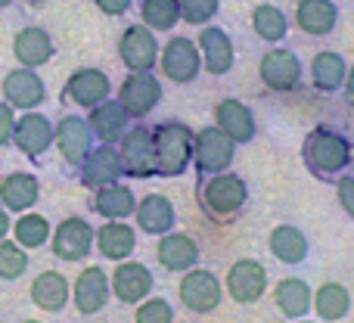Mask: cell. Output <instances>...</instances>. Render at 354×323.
Here are the masks:
<instances>
[{
    "mask_svg": "<svg viewBox=\"0 0 354 323\" xmlns=\"http://www.w3.org/2000/svg\"><path fill=\"white\" fill-rule=\"evenodd\" d=\"M22 323H41V320H22Z\"/></svg>",
    "mask_w": 354,
    "mask_h": 323,
    "instance_id": "c3c4849f",
    "label": "cell"
},
{
    "mask_svg": "<svg viewBox=\"0 0 354 323\" xmlns=\"http://www.w3.org/2000/svg\"><path fill=\"white\" fill-rule=\"evenodd\" d=\"M159 41H156V31L147 25H128L118 37V59L124 62L128 72H153L156 62H159Z\"/></svg>",
    "mask_w": 354,
    "mask_h": 323,
    "instance_id": "ba28073f",
    "label": "cell"
},
{
    "mask_svg": "<svg viewBox=\"0 0 354 323\" xmlns=\"http://www.w3.org/2000/svg\"><path fill=\"white\" fill-rule=\"evenodd\" d=\"M236 159V143L218 128V124H208V128L196 131L193 134V165L202 174H218L227 171Z\"/></svg>",
    "mask_w": 354,
    "mask_h": 323,
    "instance_id": "277c9868",
    "label": "cell"
},
{
    "mask_svg": "<svg viewBox=\"0 0 354 323\" xmlns=\"http://www.w3.org/2000/svg\"><path fill=\"white\" fill-rule=\"evenodd\" d=\"M109 295H112L109 277H106V270L97 268V264L84 268L72 283V302H75V308H78V314H84V317L103 311Z\"/></svg>",
    "mask_w": 354,
    "mask_h": 323,
    "instance_id": "e0dca14e",
    "label": "cell"
},
{
    "mask_svg": "<svg viewBox=\"0 0 354 323\" xmlns=\"http://www.w3.org/2000/svg\"><path fill=\"white\" fill-rule=\"evenodd\" d=\"M118 156H122V168L128 177H156L159 168H156V143H153V131L137 124V128H128L124 137L118 140Z\"/></svg>",
    "mask_w": 354,
    "mask_h": 323,
    "instance_id": "8992f818",
    "label": "cell"
},
{
    "mask_svg": "<svg viewBox=\"0 0 354 323\" xmlns=\"http://www.w3.org/2000/svg\"><path fill=\"white\" fill-rule=\"evenodd\" d=\"M301 75H305V66L301 59L286 47H274L261 56L258 62V78L268 91L274 93H286V91H295L301 84Z\"/></svg>",
    "mask_w": 354,
    "mask_h": 323,
    "instance_id": "52a82bcc",
    "label": "cell"
},
{
    "mask_svg": "<svg viewBox=\"0 0 354 323\" xmlns=\"http://www.w3.org/2000/svg\"><path fill=\"white\" fill-rule=\"evenodd\" d=\"M0 323H3V320H0Z\"/></svg>",
    "mask_w": 354,
    "mask_h": 323,
    "instance_id": "f907efd6",
    "label": "cell"
},
{
    "mask_svg": "<svg viewBox=\"0 0 354 323\" xmlns=\"http://www.w3.org/2000/svg\"><path fill=\"white\" fill-rule=\"evenodd\" d=\"M93 212L106 221H124L134 214L137 208V196L131 187L124 183H106V187L93 190V199H91Z\"/></svg>",
    "mask_w": 354,
    "mask_h": 323,
    "instance_id": "f1b7e54d",
    "label": "cell"
},
{
    "mask_svg": "<svg viewBox=\"0 0 354 323\" xmlns=\"http://www.w3.org/2000/svg\"><path fill=\"white\" fill-rule=\"evenodd\" d=\"M25 3H31V6H41V3H47V0H25Z\"/></svg>",
    "mask_w": 354,
    "mask_h": 323,
    "instance_id": "bcb514c9",
    "label": "cell"
},
{
    "mask_svg": "<svg viewBox=\"0 0 354 323\" xmlns=\"http://www.w3.org/2000/svg\"><path fill=\"white\" fill-rule=\"evenodd\" d=\"M268 249H270V255H274L277 261L301 264L308 258V252H311V246H308V237L299 230V227L277 224L274 230H270V237H268Z\"/></svg>",
    "mask_w": 354,
    "mask_h": 323,
    "instance_id": "1f68e13d",
    "label": "cell"
},
{
    "mask_svg": "<svg viewBox=\"0 0 354 323\" xmlns=\"http://www.w3.org/2000/svg\"><path fill=\"white\" fill-rule=\"evenodd\" d=\"M214 124H218L236 147L255 140V131H258V122H255V116H252V109L243 100H233V97L221 100V103L214 106Z\"/></svg>",
    "mask_w": 354,
    "mask_h": 323,
    "instance_id": "44dd1931",
    "label": "cell"
},
{
    "mask_svg": "<svg viewBox=\"0 0 354 323\" xmlns=\"http://www.w3.org/2000/svg\"><path fill=\"white\" fill-rule=\"evenodd\" d=\"M50 233H53L50 221L37 212H22L19 221H12V237H16V243L22 249H41V246H47Z\"/></svg>",
    "mask_w": 354,
    "mask_h": 323,
    "instance_id": "d590c367",
    "label": "cell"
},
{
    "mask_svg": "<svg viewBox=\"0 0 354 323\" xmlns=\"http://www.w3.org/2000/svg\"><path fill=\"white\" fill-rule=\"evenodd\" d=\"M12 128H16V109L10 103H0V147L12 143Z\"/></svg>",
    "mask_w": 354,
    "mask_h": 323,
    "instance_id": "b9f144b4",
    "label": "cell"
},
{
    "mask_svg": "<svg viewBox=\"0 0 354 323\" xmlns=\"http://www.w3.org/2000/svg\"><path fill=\"white\" fill-rule=\"evenodd\" d=\"M156 258H159V264L165 270H171V274H187L189 268L199 264V246H196V239L189 237V233L171 230V233H165V237H159Z\"/></svg>",
    "mask_w": 354,
    "mask_h": 323,
    "instance_id": "603a6c76",
    "label": "cell"
},
{
    "mask_svg": "<svg viewBox=\"0 0 354 323\" xmlns=\"http://www.w3.org/2000/svg\"><path fill=\"white\" fill-rule=\"evenodd\" d=\"M159 66L168 81H174V84H189V81H196L202 72L199 44L189 41V37H171L159 53Z\"/></svg>",
    "mask_w": 354,
    "mask_h": 323,
    "instance_id": "9c48e42d",
    "label": "cell"
},
{
    "mask_svg": "<svg viewBox=\"0 0 354 323\" xmlns=\"http://www.w3.org/2000/svg\"><path fill=\"white\" fill-rule=\"evenodd\" d=\"M274 305L280 308L283 317L301 320L308 311H311L314 293L305 280H299V277H283V280L274 286Z\"/></svg>",
    "mask_w": 354,
    "mask_h": 323,
    "instance_id": "4dcf8cb0",
    "label": "cell"
},
{
    "mask_svg": "<svg viewBox=\"0 0 354 323\" xmlns=\"http://www.w3.org/2000/svg\"><path fill=\"white\" fill-rule=\"evenodd\" d=\"M109 286L122 305H140L153 293V270L140 261H118L109 277Z\"/></svg>",
    "mask_w": 354,
    "mask_h": 323,
    "instance_id": "2e32d148",
    "label": "cell"
},
{
    "mask_svg": "<svg viewBox=\"0 0 354 323\" xmlns=\"http://www.w3.org/2000/svg\"><path fill=\"white\" fill-rule=\"evenodd\" d=\"M28 295L41 311L59 314L62 308L68 305V299H72V286H68V280L59 274V270H41V274L31 280Z\"/></svg>",
    "mask_w": 354,
    "mask_h": 323,
    "instance_id": "4316f807",
    "label": "cell"
},
{
    "mask_svg": "<svg viewBox=\"0 0 354 323\" xmlns=\"http://www.w3.org/2000/svg\"><path fill=\"white\" fill-rule=\"evenodd\" d=\"M41 199V183H37L35 174L28 171H12V174L0 177V205L6 212H31Z\"/></svg>",
    "mask_w": 354,
    "mask_h": 323,
    "instance_id": "d4e9b609",
    "label": "cell"
},
{
    "mask_svg": "<svg viewBox=\"0 0 354 323\" xmlns=\"http://www.w3.org/2000/svg\"><path fill=\"white\" fill-rule=\"evenodd\" d=\"M12 147H16L19 153L31 156V159L44 156L50 147H53V122H50L47 116H41L37 109L16 116V128H12Z\"/></svg>",
    "mask_w": 354,
    "mask_h": 323,
    "instance_id": "9a60e30c",
    "label": "cell"
},
{
    "mask_svg": "<svg viewBox=\"0 0 354 323\" xmlns=\"http://www.w3.org/2000/svg\"><path fill=\"white\" fill-rule=\"evenodd\" d=\"M28 270V249L16 239H0V280H19Z\"/></svg>",
    "mask_w": 354,
    "mask_h": 323,
    "instance_id": "74e56055",
    "label": "cell"
},
{
    "mask_svg": "<svg viewBox=\"0 0 354 323\" xmlns=\"http://www.w3.org/2000/svg\"><path fill=\"white\" fill-rule=\"evenodd\" d=\"M134 218H137V227L143 233H149V237H165L177 224V212H174L171 199L162 193H149L143 199H137Z\"/></svg>",
    "mask_w": 354,
    "mask_h": 323,
    "instance_id": "cb8c5ba5",
    "label": "cell"
},
{
    "mask_svg": "<svg viewBox=\"0 0 354 323\" xmlns=\"http://www.w3.org/2000/svg\"><path fill=\"white\" fill-rule=\"evenodd\" d=\"M314 311L320 320H342L351 311V295L342 283H324V286L314 293Z\"/></svg>",
    "mask_w": 354,
    "mask_h": 323,
    "instance_id": "e575fe53",
    "label": "cell"
},
{
    "mask_svg": "<svg viewBox=\"0 0 354 323\" xmlns=\"http://www.w3.org/2000/svg\"><path fill=\"white\" fill-rule=\"evenodd\" d=\"M202 208L214 218H230V214L243 212V205L249 202V187L239 174L233 171H218V174H208L202 183Z\"/></svg>",
    "mask_w": 354,
    "mask_h": 323,
    "instance_id": "3957f363",
    "label": "cell"
},
{
    "mask_svg": "<svg viewBox=\"0 0 354 323\" xmlns=\"http://www.w3.org/2000/svg\"><path fill=\"white\" fill-rule=\"evenodd\" d=\"M196 44H199V53H202V68H205L208 75H218L221 78V75H227L233 68L236 50H233V41L224 28H218V25H202Z\"/></svg>",
    "mask_w": 354,
    "mask_h": 323,
    "instance_id": "ac0fdd59",
    "label": "cell"
},
{
    "mask_svg": "<svg viewBox=\"0 0 354 323\" xmlns=\"http://www.w3.org/2000/svg\"><path fill=\"white\" fill-rule=\"evenodd\" d=\"M295 22L311 37L330 35L339 22L336 0H299V3H295Z\"/></svg>",
    "mask_w": 354,
    "mask_h": 323,
    "instance_id": "83f0119b",
    "label": "cell"
},
{
    "mask_svg": "<svg viewBox=\"0 0 354 323\" xmlns=\"http://www.w3.org/2000/svg\"><path fill=\"white\" fill-rule=\"evenodd\" d=\"M295 323H311V320H295Z\"/></svg>",
    "mask_w": 354,
    "mask_h": 323,
    "instance_id": "681fc988",
    "label": "cell"
},
{
    "mask_svg": "<svg viewBox=\"0 0 354 323\" xmlns=\"http://www.w3.org/2000/svg\"><path fill=\"white\" fill-rule=\"evenodd\" d=\"M134 323H174V308L165 299H143L134 311Z\"/></svg>",
    "mask_w": 354,
    "mask_h": 323,
    "instance_id": "ab89813d",
    "label": "cell"
},
{
    "mask_svg": "<svg viewBox=\"0 0 354 323\" xmlns=\"http://www.w3.org/2000/svg\"><path fill=\"white\" fill-rule=\"evenodd\" d=\"M336 196H339V205L345 208V214L354 218V174L336 177Z\"/></svg>",
    "mask_w": 354,
    "mask_h": 323,
    "instance_id": "60d3db41",
    "label": "cell"
},
{
    "mask_svg": "<svg viewBox=\"0 0 354 323\" xmlns=\"http://www.w3.org/2000/svg\"><path fill=\"white\" fill-rule=\"evenodd\" d=\"M140 19L153 31H171L180 22V6H177V0H143Z\"/></svg>",
    "mask_w": 354,
    "mask_h": 323,
    "instance_id": "8d00e7d4",
    "label": "cell"
},
{
    "mask_svg": "<svg viewBox=\"0 0 354 323\" xmlns=\"http://www.w3.org/2000/svg\"><path fill=\"white\" fill-rule=\"evenodd\" d=\"M0 93H3V103H10L12 109L31 112L47 100V84L41 81V75L35 68H12L6 72L3 84H0Z\"/></svg>",
    "mask_w": 354,
    "mask_h": 323,
    "instance_id": "5bb4252c",
    "label": "cell"
},
{
    "mask_svg": "<svg viewBox=\"0 0 354 323\" xmlns=\"http://www.w3.org/2000/svg\"><path fill=\"white\" fill-rule=\"evenodd\" d=\"M177 295H180L183 308L193 314H208L221 305V295H224V286L221 280L212 274V270L202 268H189L183 274L180 286H177Z\"/></svg>",
    "mask_w": 354,
    "mask_h": 323,
    "instance_id": "30bf717a",
    "label": "cell"
},
{
    "mask_svg": "<svg viewBox=\"0 0 354 323\" xmlns=\"http://www.w3.org/2000/svg\"><path fill=\"white\" fill-rule=\"evenodd\" d=\"M311 84L324 93H336L345 84V75H348V62L342 53H333V50H320L311 59Z\"/></svg>",
    "mask_w": 354,
    "mask_h": 323,
    "instance_id": "d6a6232c",
    "label": "cell"
},
{
    "mask_svg": "<svg viewBox=\"0 0 354 323\" xmlns=\"http://www.w3.org/2000/svg\"><path fill=\"white\" fill-rule=\"evenodd\" d=\"M93 246H97L100 255L109 258V261H128L131 252L137 249V233H134V227L124 224V221H106L97 230Z\"/></svg>",
    "mask_w": 354,
    "mask_h": 323,
    "instance_id": "f546056e",
    "label": "cell"
},
{
    "mask_svg": "<svg viewBox=\"0 0 354 323\" xmlns=\"http://www.w3.org/2000/svg\"><path fill=\"white\" fill-rule=\"evenodd\" d=\"M12 230V221H10V212L0 205V239H6V233Z\"/></svg>",
    "mask_w": 354,
    "mask_h": 323,
    "instance_id": "ee69618b",
    "label": "cell"
},
{
    "mask_svg": "<svg viewBox=\"0 0 354 323\" xmlns=\"http://www.w3.org/2000/svg\"><path fill=\"white\" fill-rule=\"evenodd\" d=\"M301 159H305L308 171L320 181H333V177L345 174V168L354 159V147L345 134L333 128H314L308 131L305 143H301Z\"/></svg>",
    "mask_w": 354,
    "mask_h": 323,
    "instance_id": "6da1fadb",
    "label": "cell"
},
{
    "mask_svg": "<svg viewBox=\"0 0 354 323\" xmlns=\"http://www.w3.org/2000/svg\"><path fill=\"white\" fill-rule=\"evenodd\" d=\"M345 93H348V100H351V106H354V66L348 68V75H345Z\"/></svg>",
    "mask_w": 354,
    "mask_h": 323,
    "instance_id": "f6af8a7d",
    "label": "cell"
},
{
    "mask_svg": "<svg viewBox=\"0 0 354 323\" xmlns=\"http://www.w3.org/2000/svg\"><path fill=\"white\" fill-rule=\"evenodd\" d=\"M53 147L59 149V156L72 168H81V162L87 159V153L93 149V131L87 124V118L81 116H66L53 124Z\"/></svg>",
    "mask_w": 354,
    "mask_h": 323,
    "instance_id": "7c38bea8",
    "label": "cell"
},
{
    "mask_svg": "<svg viewBox=\"0 0 354 323\" xmlns=\"http://www.w3.org/2000/svg\"><path fill=\"white\" fill-rule=\"evenodd\" d=\"M93 3H97V10L103 12V16H124L134 0H93Z\"/></svg>",
    "mask_w": 354,
    "mask_h": 323,
    "instance_id": "7bdbcfd3",
    "label": "cell"
},
{
    "mask_svg": "<svg viewBox=\"0 0 354 323\" xmlns=\"http://www.w3.org/2000/svg\"><path fill=\"white\" fill-rule=\"evenodd\" d=\"M162 100V81L153 72H131L118 87V103L124 106L131 118H143L159 106Z\"/></svg>",
    "mask_w": 354,
    "mask_h": 323,
    "instance_id": "4fadbf2b",
    "label": "cell"
},
{
    "mask_svg": "<svg viewBox=\"0 0 354 323\" xmlns=\"http://www.w3.org/2000/svg\"><path fill=\"white\" fill-rule=\"evenodd\" d=\"M93 239H97V230H93L91 221L72 214V218L59 221V224L53 227V233H50V249H53V255L59 258V261H84L93 252Z\"/></svg>",
    "mask_w": 354,
    "mask_h": 323,
    "instance_id": "5b68a950",
    "label": "cell"
},
{
    "mask_svg": "<svg viewBox=\"0 0 354 323\" xmlns=\"http://www.w3.org/2000/svg\"><path fill=\"white\" fill-rule=\"evenodd\" d=\"M12 3V0H0V10H6V6H10Z\"/></svg>",
    "mask_w": 354,
    "mask_h": 323,
    "instance_id": "7dc6e473",
    "label": "cell"
},
{
    "mask_svg": "<svg viewBox=\"0 0 354 323\" xmlns=\"http://www.w3.org/2000/svg\"><path fill=\"white\" fill-rule=\"evenodd\" d=\"M56 47H53V37L41 28V25H28V28L16 31L12 37V56L22 68H41L53 59Z\"/></svg>",
    "mask_w": 354,
    "mask_h": 323,
    "instance_id": "7402d4cb",
    "label": "cell"
},
{
    "mask_svg": "<svg viewBox=\"0 0 354 323\" xmlns=\"http://www.w3.org/2000/svg\"><path fill=\"white\" fill-rule=\"evenodd\" d=\"M153 143L162 177H180L193 165V131L183 122H162L153 131Z\"/></svg>",
    "mask_w": 354,
    "mask_h": 323,
    "instance_id": "7a4b0ae2",
    "label": "cell"
},
{
    "mask_svg": "<svg viewBox=\"0 0 354 323\" xmlns=\"http://www.w3.org/2000/svg\"><path fill=\"white\" fill-rule=\"evenodd\" d=\"M122 174H124L122 156H118V149L112 147V143H103V147L91 149L87 159L81 162V183H84L87 190H100V187H106V183H118Z\"/></svg>",
    "mask_w": 354,
    "mask_h": 323,
    "instance_id": "ffe728a7",
    "label": "cell"
},
{
    "mask_svg": "<svg viewBox=\"0 0 354 323\" xmlns=\"http://www.w3.org/2000/svg\"><path fill=\"white\" fill-rule=\"evenodd\" d=\"M66 100H72L75 106H81V109H93V106H100L103 100H109L112 93V81L106 72H100V68H78V72H72V78L66 81Z\"/></svg>",
    "mask_w": 354,
    "mask_h": 323,
    "instance_id": "d6986e66",
    "label": "cell"
},
{
    "mask_svg": "<svg viewBox=\"0 0 354 323\" xmlns=\"http://www.w3.org/2000/svg\"><path fill=\"white\" fill-rule=\"evenodd\" d=\"M252 31L268 44H280L289 35V16L274 3H258L252 10Z\"/></svg>",
    "mask_w": 354,
    "mask_h": 323,
    "instance_id": "836d02e7",
    "label": "cell"
},
{
    "mask_svg": "<svg viewBox=\"0 0 354 323\" xmlns=\"http://www.w3.org/2000/svg\"><path fill=\"white\" fill-rule=\"evenodd\" d=\"M180 6V22L187 25H208L221 10V0H177Z\"/></svg>",
    "mask_w": 354,
    "mask_h": 323,
    "instance_id": "f35d334b",
    "label": "cell"
},
{
    "mask_svg": "<svg viewBox=\"0 0 354 323\" xmlns=\"http://www.w3.org/2000/svg\"><path fill=\"white\" fill-rule=\"evenodd\" d=\"M224 289L239 305H255L264 295V289H268V270H264V264L255 261V258H239V261H233L230 270H227Z\"/></svg>",
    "mask_w": 354,
    "mask_h": 323,
    "instance_id": "8fae6325",
    "label": "cell"
},
{
    "mask_svg": "<svg viewBox=\"0 0 354 323\" xmlns=\"http://www.w3.org/2000/svg\"><path fill=\"white\" fill-rule=\"evenodd\" d=\"M87 124H91L93 137H97L100 143H112V147H115L124 137V131L131 128V116L124 112V106L118 103V100H103L100 106L91 109Z\"/></svg>",
    "mask_w": 354,
    "mask_h": 323,
    "instance_id": "484cf974",
    "label": "cell"
}]
</instances>
